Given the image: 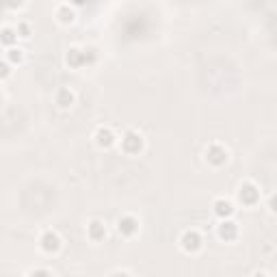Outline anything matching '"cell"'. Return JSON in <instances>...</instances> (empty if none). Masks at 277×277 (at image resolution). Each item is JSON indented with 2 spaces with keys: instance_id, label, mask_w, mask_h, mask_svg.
Segmentation results:
<instances>
[{
  "instance_id": "30bf717a",
  "label": "cell",
  "mask_w": 277,
  "mask_h": 277,
  "mask_svg": "<svg viewBox=\"0 0 277 277\" xmlns=\"http://www.w3.org/2000/svg\"><path fill=\"white\" fill-rule=\"evenodd\" d=\"M215 213L221 216V219H230L232 215H234V206L232 202H227V199H216L215 202Z\"/></svg>"
},
{
  "instance_id": "7a4b0ae2",
  "label": "cell",
  "mask_w": 277,
  "mask_h": 277,
  "mask_svg": "<svg viewBox=\"0 0 277 277\" xmlns=\"http://www.w3.org/2000/svg\"><path fill=\"white\" fill-rule=\"evenodd\" d=\"M180 245H182L184 251L195 253V251H199V249H202V236H199L195 230H188V232H184V234H182Z\"/></svg>"
},
{
  "instance_id": "8fae6325",
  "label": "cell",
  "mask_w": 277,
  "mask_h": 277,
  "mask_svg": "<svg viewBox=\"0 0 277 277\" xmlns=\"http://www.w3.org/2000/svg\"><path fill=\"white\" fill-rule=\"evenodd\" d=\"M87 63V54L85 50H78V48H72V50L67 52V65H72V67H80V65Z\"/></svg>"
},
{
  "instance_id": "2e32d148",
  "label": "cell",
  "mask_w": 277,
  "mask_h": 277,
  "mask_svg": "<svg viewBox=\"0 0 277 277\" xmlns=\"http://www.w3.org/2000/svg\"><path fill=\"white\" fill-rule=\"evenodd\" d=\"M15 32H18L20 37H31V29H29V24H20V26H18V31H15Z\"/></svg>"
},
{
  "instance_id": "9c48e42d",
  "label": "cell",
  "mask_w": 277,
  "mask_h": 277,
  "mask_svg": "<svg viewBox=\"0 0 277 277\" xmlns=\"http://www.w3.org/2000/svg\"><path fill=\"white\" fill-rule=\"evenodd\" d=\"M89 238L91 241H104L106 238V225L102 221H91L89 223Z\"/></svg>"
},
{
  "instance_id": "5bb4252c",
  "label": "cell",
  "mask_w": 277,
  "mask_h": 277,
  "mask_svg": "<svg viewBox=\"0 0 277 277\" xmlns=\"http://www.w3.org/2000/svg\"><path fill=\"white\" fill-rule=\"evenodd\" d=\"M13 41H15V32L11 29H2V43L4 46H9V43H13Z\"/></svg>"
},
{
  "instance_id": "8992f818",
  "label": "cell",
  "mask_w": 277,
  "mask_h": 277,
  "mask_svg": "<svg viewBox=\"0 0 277 277\" xmlns=\"http://www.w3.org/2000/svg\"><path fill=\"white\" fill-rule=\"evenodd\" d=\"M117 230H119V234H123V236H132V234H137V230H139V221L134 219L132 215H123L122 219L117 221Z\"/></svg>"
},
{
  "instance_id": "ac0fdd59",
  "label": "cell",
  "mask_w": 277,
  "mask_h": 277,
  "mask_svg": "<svg viewBox=\"0 0 277 277\" xmlns=\"http://www.w3.org/2000/svg\"><path fill=\"white\" fill-rule=\"evenodd\" d=\"M9 72H11V69H9V59H4V63H2V78H7Z\"/></svg>"
},
{
  "instance_id": "5b68a950",
  "label": "cell",
  "mask_w": 277,
  "mask_h": 277,
  "mask_svg": "<svg viewBox=\"0 0 277 277\" xmlns=\"http://www.w3.org/2000/svg\"><path fill=\"white\" fill-rule=\"evenodd\" d=\"M258 197H260V191H258L256 184H251V182L243 184L241 191H238V199H241L245 206H253L258 202Z\"/></svg>"
},
{
  "instance_id": "6da1fadb",
  "label": "cell",
  "mask_w": 277,
  "mask_h": 277,
  "mask_svg": "<svg viewBox=\"0 0 277 277\" xmlns=\"http://www.w3.org/2000/svg\"><path fill=\"white\" fill-rule=\"evenodd\" d=\"M122 150L126 154H139L143 150V137L139 132H134V130H128L122 139Z\"/></svg>"
},
{
  "instance_id": "4fadbf2b",
  "label": "cell",
  "mask_w": 277,
  "mask_h": 277,
  "mask_svg": "<svg viewBox=\"0 0 277 277\" xmlns=\"http://www.w3.org/2000/svg\"><path fill=\"white\" fill-rule=\"evenodd\" d=\"M57 15H59V20H61L63 24H67V22H74V11L67 9V7H61Z\"/></svg>"
},
{
  "instance_id": "d6986e66",
  "label": "cell",
  "mask_w": 277,
  "mask_h": 277,
  "mask_svg": "<svg viewBox=\"0 0 277 277\" xmlns=\"http://www.w3.org/2000/svg\"><path fill=\"white\" fill-rule=\"evenodd\" d=\"M20 4H22V0H7V7H9V9L20 7Z\"/></svg>"
},
{
  "instance_id": "52a82bcc",
  "label": "cell",
  "mask_w": 277,
  "mask_h": 277,
  "mask_svg": "<svg viewBox=\"0 0 277 277\" xmlns=\"http://www.w3.org/2000/svg\"><path fill=\"white\" fill-rule=\"evenodd\" d=\"M95 143L100 145V148H111L113 143H115V134H113L111 128L102 126L95 130Z\"/></svg>"
},
{
  "instance_id": "9a60e30c",
  "label": "cell",
  "mask_w": 277,
  "mask_h": 277,
  "mask_svg": "<svg viewBox=\"0 0 277 277\" xmlns=\"http://www.w3.org/2000/svg\"><path fill=\"white\" fill-rule=\"evenodd\" d=\"M7 59H9V61H13V63H20L22 61V50H20V48H11L9 54H7Z\"/></svg>"
},
{
  "instance_id": "e0dca14e",
  "label": "cell",
  "mask_w": 277,
  "mask_h": 277,
  "mask_svg": "<svg viewBox=\"0 0 277 277\" xmlns=\"http://www.w3.org/2000/svg\"><path fill=\"white\" fill-rule=\"evenodd\" d=\"M269 208L273 210V213H277V193H275V195H271V199H269Z\"/></svg>"
},
{
  "instance_id": "3957f363",
  "label": "cell",
  "mask_w": 277,
  "mask_h": 277,
  "mask_svg": "<svg viewBox=\"0 0 277 277\" xmlns=\"http://www.w3.org/2000/svg\"><path fill=\"white\" fill-rule=\"evenodd\" d=\"M39 247H41V251H46V253H57L59 249H61V238H59L57 232L48 230V232H43Z\"/></svg>"
},
{
  "instance_id": "277c9868",
  "label": "cell",
  "mask_w": 277,
  "mask_h": 277,
  "mask_svg": "<svg viewBox=\"0 0 277 277\" xmlns=\"http://www.w3.org/2000/svg\"><path fill=\"white\" fill-rule=\"evenodd\" d=\"M206 160H208L210 165H215V167L223 165V162L227 160V150L223 148V145H219V143H213L208 150H206Z\"/></svg>"
},
{
  "instance_id": "7c38bea8",
  "label": "cell",
  "mask_w": 277,
  "mask_h": 277,
  "mask_svg": "<svg viewBox=\"0 0 277 277\" xmlns=\"http://www.w3.org/2000/svg\"><path fill=\"white\" fill-rule=\"evenodd\" d=\"M57 104L61 106V108H69V106L74 104V93L67 89V87L59 89V93H57Z\"/></svg>"
},
{
  "instance_id": "ba28073f",
  "label": "cell",
  "mask_w": 277,
  "mask_h": 277,
  "mask_svg": "<svg viewBox=\"0 0 277 277\" xmlns=\"http://www.w3.org/2000/svg\"><path fill=\"white\" fill-rule=\"evenodd\" d=\"M236 234H238V227H236L234 221H225V219L221 221V225H219V236L223 238V241H234Z\"/></svg>"
}]
</instances>
